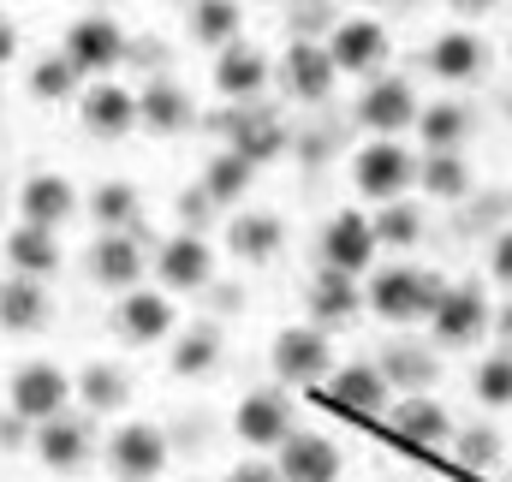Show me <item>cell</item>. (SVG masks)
<instances>
[{
  "instance_id": "6da1fadb",
  "label": "cell",
  "mask_w": 512,
  "mask_h": 482,
  "mask_svg": "<svg viewBox=\"0 0 512 482\" xmlns=\"http://www.w3.org/2000/svg\"><path fill=\"white\" fill-rule=\"evenodd\" d=\"M441 292H447V280L435 268H423V262H405V256L364 274V310L376 322H387V328H399V334L405 328H429Z\"/></svg>"
},
{
  "instance_id": "7a4b0ae2",
  "label": "cell",
  "mask_w": 512,
  "mask_h": 482,
  "mask_svg": "<svg viewBox=\"0 0 512 482\" xmlns=\"http://www.w3.org/2000/svg\"><path fill=\"white\" fill-rule=\"evenodd\" d=\"M489 328H495V304H489V292H483L477 280H453V286L441 292L435 316H429V340H435L441 358H447V352H471V346H483Z\"/></svg>"
},
{
  "instance_id": "3957f363",
  "label": "cell",
  "mask_w": 512,
  "mask_h": 482,
  "mask_svg": "<svg viewBox=\"0 0 512 482\" xmlns=\"http://www.w3.org/2000/svg\"><path fill=\"white\" fill-rule=\"evenodd\" d=\"M352 191L370 203H393L417 191V149L405 137H370L352 155Z\"/></svg>"
},
{
  "instance_id": "277c9868",
  "label": "cell",
  "mask_w": 512,
  "mask_h": 482,
  "mask_svg": "<svg viewBox=\"0 0 512 482\" xmlns=\"http://www.w3.org/2000/svg\"><path fill=\"white\" fill-rule=\"evenodd\" d=\"M334 340H328V328H316V322H292V328H280L274 334V346H268V369H274V381L280 387H304V393H316L328 375H334Z\"/></svg>"
},
{
  "instance_id": "5b68a950",
  "label": "cell",
  "mask_w": 512,
  "mask_h": 482,
  "mask_svg": "<svg viewBox=\"0 0 512 482\" xmlns=\"http://www.w3.org/2000/svg\"><path fill=\"white\" fill-rule=\"evenodd\" d=\"M316 399L352 423H382L387 405H393V387H387L382 363L376 358H352V363H334V375L316 387Z\"/></svg>"
},
{
  "instance_id": "8992f818",
  "label": "cell",
  "mask_w": 512,
  "mask_h": 482,
  "mask_svg": "<svg viewBox=\"0 0 512 482\" xmlns=\"http://www.w3.org/2000/svg\"><path fill=\"white\" fill-rule=\"evenodd\" d=\"M167 459H173V447H167L161 423H143V417L114 423V435L102 441V465L114 482H161Z\"/></svg>"
},
{
  "instance_id": "52a82bcc",
  "label": "cell",
  "mask_w": 512,
  "mask_h": 482,
  "mask_svg": "<svg viewBox=\"0 0 512 482\" xmlns=\"http://www.w3.org/2000/svg\"><path fill=\"white\" fill-rule=\"evenodd\" d=\"M382 429H387V441L405 447V453H441V447L453 441L459 417H453L435 393H393Z\"/></svg>"
},
{
  "instance_id": "ba28073f",
  "label": "cell",
  "mask_w": 512,
  "mask_h": 482,
  "mask_svg": "<svg viewBox=\"0 0 512 482\" xmlns=\"http://www.w3.org/2000/svg\"><path fill=\"white\" fill-rule=\"evenodd\" d=\"M108 328H114V340L131 346V352H155V346H167V340L179 334V304H173L167 292L131 286V292H120Z\"/></svg>"
},
{
  "instance_id": "9c48e42d",
  "label": "cell",
  "mask_w": 512,
  "mask_h": 482,
  "mask_svg": "<svg viewBox=\"0 0 512 482\" xmlns=\"http://www.w3.org/2000/svg\"><path fill=\"white\" fill-rule=\"evenodd\" d=\"M328 60H334V72L340 78H382L387 60H393V36H387L382 18H334V30H328Z\"/></svg>"
},
{
  "instance_id": "30bf717a",
  "label": "cell",
  "mask_w": 512,
  "mask_h": 482,
  "mask_svg": "<svg viewBox=\"0 0 512 482\" xmlns=\"http://www.w3.org/2000/svg\"><path fill=\"white\" fill-rule=\"evenodd\" d=\"M72 405V369L54 358H30L6 375V411H18L24 423H48Z\"/></svg>"
},
{
  "instance_id": "8fae6325",
  "label": "cell",
  "mask_w": 512,
  "mask_h": 482,
  "mask_svg": "<svg viewBox=\"0 0 512 482\" xmlns=\"http://www.w3.org/2000/svg\"><path fill=\"white\" fill-rule=\"evenodd\" d=\"M60 54H66L84 78H114L120 60L131 54V36H126V24H120L114 12H84V18L66 30Z\"/></svg>"
},
{
  "instance_id": "7c38bea8",
  "label": "cell",
  "mask_w": 512,
  "mask_h": 482,
  "mask_svg": "<svg viewBox=\"0 0 512 482\" xmlns=\"http://www.w3.org/2000/svg\"><path fill=\"white\" fill-rule=\"evenodd\" d=\"M316 256H322V268H340V274H370L376 268V256H382V244H376V227H370V209H334L328 221H322V233H316Z\"/></svg>"
},
{
  "instance_id": "4fadbf2b",
  "label": "cell",
  "mask_w": 512,
  "mask_h": 482,
  "mask_svg": "<svg viewBox=\"0 0 512 482\" xmlns=\"http://www.w3.org/2000/svg\"><path fill=\"white\" fill-rule=\"evenodd\" d=\"M489 60H495V48H489V36H477L471 24L435 30V36L423 42V72H429L435 84H447V90L477 84V78L489 72Z\"/></svg>"
},
{
  "instance_id": "5bb4252c",
  "label": "cell",
  "mask_w": 512,
  "mask_h": 482,
  "mask_svg": "<svg viewBox=\"0 0 512 482\" xmlns=\"http://www.w3.org/2000/svg\"><path fill=\"white\" fill-rule=\"evenodd\" d=\"M274 78H280V90H286L298 108H322V102H334V84H340V72H334L328 48H322L316 36H292L286 54H280V66H274Z\"/></svg>"
},
{
  "instance_id": "9a60e30c",
  "label": "cell",
  "mask_w": 512,
  "mask_h": 482,
  "mask_svg": "<svg viewBox=\"0 0 512 482\" xmlns=\"http://www.w3.org/2000/svg\"><path fill=\"white\" fill-rule=\"evenodd\" d=\"M417 108H423L417 84H411V78H399V72H382V78H370V84H364V96H358L352 120L364 125L370 137H405V131L417 125Z\"/></svg>"
},
{
  "instance_id": "2e32d148",
  "label": "cell",
  "mask_w": 512,
  "mask_h": 482,
  "mask_svg": "<svg viewBox=\"0 0 512 482\" xmlns=\"http://www.w3.org/2000/svg\"><path fill=\"white\" fill-rule=\"evenodd\" d=\"M298 429V411L280 387H251L239 405H233V435L251 447V453H280V441Z\"/></svg>"
},
{
  "instance_id": "e0dca14e",
  "label": "cell",
  "mask_w": 512,
  "mask_h": 482,
  "mask_svg": "<svg viewBox=\"0 0 512 482\" xmlns=\"http://www.w3.org/2000/svg\"><path fill=\"white\" fill-rule=\"evenodd\" d=\"M30 453H36L54 477H72V471H84V465L96 459V429H90V417L60 411V417H48V423L30 429Z\"/></svg>"
},
{
  "instance_id": "ac0fdd59",
  "label": "cell",
  "mask_w": 512,
  "mask_h": 482,
  "mask_svg": "<svg viewBox=\"0 0 512 482\" xmlns=\"http://www.w3.org/2000/svg\"><path fill=\"white\" fill-rule=\"evenodd\" d=\"M149 268L161 274L167 292H203V286L215 280V244H209V233L179 227V233L161 239V250L149 256Z\"/></svg>"
},
{
  "instance_id": "d6986e66",
  "label": "cell",
  "mask_w": 512,
  "mask_h": 482,
  "mask_svg": "<svg viewBox=\"0 0 512 482\" xmlns=\"http://www.w3.org/2000/svg\"><path fill=\"white\" fill-rule=\"evenodd\" d=\"M274 471H280V482H340L346 477V453L322 429H292L280 441V453H274Z\"/></svg>"
},
{
  "instance_id": "ffe728a7",
  "label": "cell",
  "mask_w": 512,
  "mask_h": 482,
  "mask_svg": "<svg viewBox=\"0 0 512 482\" xmlns=\"http://www.w3.org/2000/svg\"><path fill=\"white\" fill-rule=\"evenodd\" d=\"M78 215H84V191H78L66 173H30V179L18 185V221L60 233V227H72Z\"/></svg>"
},
{
  "instance_id": "44dd1931",
  "label": "cell",
  "mask_w": 512,
  "mask_h": 482,
  "mask_svg": "<svg viewBox=\"0 0 512 482\" xmlns=\"http://www.w3.org/2000/svg\"><path fill=\"white\" fill-rule=\"evenodd\" d=\"M209 84H215V96H221V102H239V108H245V102H256V96L274 84V60H268L256 42L239 36V42H227V48L215 54Z\"/></svg>"
},
{
  "instance_id": "7402d4cb",
  "label": "cell",
  "mask_w": 512,
  "mask_h": 482,
  "mask_svg": "<svg viewBox=\"0 0 512 482\" xmlns=\"http://www.w3.org/2000/svg\"><path fill=\"white\" fill-rule=\"evenodd\" d=\"M78 120L90 137L114 143V137H131L137 131V90L120 84V78H90L84 96H78Z\"/></svg>"
},
{
  "instance_id": "603a6c76",
  "label": "cell",
  "mask_w": 512,
  "mask_h": 482,
  "mask_svg": "<svg viewBox=\"0 0 512 482\" xmlns=\"http://www.w3.org/2000/svg\"><path fill=\"white\" fill-rule=\"evenodd\" d=\"M221 244H227L233 262H245V268H268V262H280V250H286V221H280L274 209H233Z\"/></svg>"
},
{
  "instance_id": "cb8c5ba5",
  "label": "cell",
  "mask_w": 512,
  "mask_h": 482,
  "mask_svg": "<svg viewBox=\"0 0 512 482\" xmlns=\"http://www.w3.org/2000/svg\"><path fill=\"white\" fill-rule=\"evenodd\" d=\"M84 268H90V280H96L102 292H131V286H143V274H149V250H143L137 233H96Z\"/></svg>"
},
{
  "instance_id": "d4e9b609",
  "label": "cell",
  "mask_w": 512,
  "mask_h": 482,
  "mask_svg": "<svg viewBox=\"0 0 512 482\" xmlns=\"http://www.w3.org/2000/svg\"><path fill=\"white\" fill-rule=\"evenodd\" d=\"M304 316L316 328H346L364 316V280L358 274H340V268H316L310 286H304Z\"/></svg>"
},
{
  "instance_id": "484cf974",
  "label": "cell",
  "mask_w": 512,
  "mask_h": 482,
  "mask_svg": "<svg viewBox=\"0 0 512 482\" xmlns=\"http://www.w3.org/2000/svg\"><path fill=\"white\" fill-rule=\"evenodd\" d=\"M54 322V292L48 280H30V274H0V334L12 340H30Z\"/></svg>"
},
{
  "instance_id": "4316f807",
  "label": "cell",
  "mask_w": 512,
  "mask_h": 482,
  "mask_svg": "<svg viewBox=\"0 0 512 482\" xmlns=\"http://www.w3.org/2000/svg\"><path fill=\"white\" fill-rule=\"evenodd\" d=\"M137 125L155 131V137H185V131L197 125V102H191V90L173 84V78H149V84L137 90Z\"/></svg>"
},
{
  "instance_id": "83f0119b",
  "label": "cell",
  "mask_w": 512,
  "mask_h": 482,
  "mask_svg": "<svg viewBox=\"0 0 512 482\" xmlns=\"http://www.w3.org/2000/svg\"><path fill=\"white\" fill-rule=\"evenodd\" d=\"M227 149H233V155H245L251 167H268V161H280V155L292 149V131H286L280 114H268V108L245 102V108H239V120H233V131H227Z\"/></svg>"
},
{
  "instance_id": "f1b7e54d",
  "label": "cell",
  "mask_w": 512,
  "mask_h": 482,
  "mask_svg": "<svg viewBox=\"0 0 512 482\" xmlns=\"http://www.w3.org/2000/svg\"><path fill=\"white\" fill-rule=\"evenodd\" d=\"M376 363H382V375H387L393 393H429V387L441 381V352H435V340H387L382 352H376Z\"/></svg>"
},
{
  "instance_id": "f546056e",
  "label": "cell",
  "mask_w": 512,
  "mask_h": 482,
  "mask_svg": "<svg viewBox=\"0 0 512 482\" xmlns=\"http://www.w3.org/2000/svg\"><path fill=\"white\" fill-rule=\"evenodd\" d=\"M72 399L84 405V417H120L131 405V375L120 363L96 358L84 369H72Z\"/></svg>"
},
{
  "instance_id": "4dcf8cb0",
  "label": "cell",
  "mask_w": 512,
  "mask_h": 482,
  "mask_svg": "<svg viewBox=\"0 0 512 482\" xmlns=\"http://www.w3.org/2000/svg\"><path fill=\"white\" fill-rule=\"evenodd\" d=\"M221 358H227V334H221L215 322H191V328H179V334L167 340V369H173V375H185V381L215 375Z\"/></svg>"
},
{
  "instance_id": "1f68e13d",
  "label": "cell",
  "mask_w": 512,
  "mask_h": 482,
  "mask_svg": "<svg viewBox=\"0 0 512 482\" xmlns=\"http://www.w3.org/2000/svg\"><path fill=\"white\" fill-rule=\"evenodd\" d=\"M471 161L465 149H417V191L429 203H465L471 197Z\"/></svg>"
},
{
  "instance_id": "d6a6232c",
  "label": "cell",
  "mask_w": 512,
  "mask_h": 482,
  "mask_svg": "<svg viewBox=\"0 0 512 482\" xmlns=\"http://www.w3.org/2000/svg\"><path fill=\"white\" fill-rule=\"evenodd\" d=\"M0 256H6V274H30V280H48L54 268H60V233H48V227H30V221H18L6 239H0Z\"/></svg>"
},
{
  "instance_id": "836d02e7",
  "label": "cell",
  "mask_w": 512,
  "mask_h": 482,
  "mask_svg": "<svg viewBox=\"0 0 512 482\" xmlns=\"http://www.w3.org/2000/svg\"><path fill=\"white\" fill-rule=\"evenodd\" d=\"M417 143L423 149H465L471 143V131H477V114H471V102H459V96H441V102H423L417 108Z\"/></svg>"
},
{
  "instance_id": "e575fe53",
  "label": "cell",
  "mask_w": 512,
  "mask_h": 482,
  "mask_svg": "<svg viewBox=\"0 0 512 482\" xmlns=\"http://www.w3.org/2000/svg\"><path fill=\"white\" fill-rule=\"evenodd\" d=\"M84 215L96 221V233H137L143 227V191L131 179H102L84 197Z\"/></svg>"
},
{
  "instance_id": "d590c367",
  "label": "cell",
  "mask_w": 512,
  "mask_h": 482,
  "mask_svg": "<svg viewBox=\"0 0 512 482\" xmlns=\"http://www.w3.org/2000/svg\"><path fill=\"white\" fill-rule=\"evenodd\" d=\"M185 36L209 54H221L227 42L245 36V6L239 0H191L185 6Z\"/></svg>"
},
{
  "instance_id": "8d00e7d4",
  "label": "cell",
  "mask_w": 512,
  "mask_h": 482,
  "mask_svg": "<svg viewBox=\"0 0 512 482\" xmlns=\"http://www.w3.org/2000/svg\"><path fill=\"white\" fill-rule=\"evenodd\" d=\"M24 84H30V102H42V108H66V102L78 108V96H84V84H90V78H84V72L54 48V54H42V60L30 66V78H24Z\"/></svg>"
},
{
  "instance_id": "74e56055",
  "label": "cell",
  "mask_w": 512,
  "mask_h": 482,
  "mask_svg": "<svg viewBox=\"0 0 512 482\" xmlns=\"http://www.w3.org/2000/svg\"><path fill=\"white\" fill-rule=\"evenodd\" d=\"M251 179H256V167L245 161V155H233V149H215L209 161H203V191H209V203L215 209H239L245 197H251Z\"/></svg>"
},
{
  "instance_id": "f35d334b",
  "label": "cell",
  "mask_w": 512,
  "mask_h": 482,
  "mask_svg": "<svg viewBox=\"0 0 512 482\" xmlns=\"http://www.w3.org/2000/svg\"><path fill=\"white\" fill-rule=\"evenodd\" d=\"M370 227H376V244H382V250H411V244H423V233H429V221H423V203H417V197L376 203V209H370Z\"/></svg>"
},
{
  "instance_id": "ab89813d",
  "label": "cell",
  "mask_w": 512,
  "mask_h": 482,
  "mask_svg": "<svg viewBox=\"0 0 512 482\" xmlns=\"http://www.w3.org/2000/svg\"><path fill=\"white\" fill-rule=\"evenodd\" d=\"M447 447H453V459H459L465 471H477V477H489V471L507 465V435H501L495 423H459Z\"/></svg>"
},
{
  "instance_id": "60d3db41",
  "label": "cell",
  "mask_w": 512,
  "mask_h": 482,
  "mask_svg": "<svg viewBox=\"0 0 512 482\" xmlns=\"http://www.w3.org/2000/svg\"><path fill=\"white\" fill-rule=\"evenodd\" d=\"M471 399L483 411H512V346H495L471 369Z\"/></svg>"
},
{
  "instance_id": "b9f144b4",
  "label": "cell",
  "mask_w": 512,
  "mask_h": 482,
  "mask_svg": "<svg viewBox=\"0 0 512 482\" xmlns=\"http://www.w3.org/2000/svg\"><path fill=\"white\" fill-rule=\"evenodd\" d=\"M483 262H489V274H495V286H507L512 292V227H501L489 250H483Z\"/></svg>"
},
{
  "instance_id": "7bdbcfd3",
  "label": "cell",
  "mask_w": 512,
  "mask_h": 482,
  "mask_svg": "<svg viewBox=\"0 0 512 482\" xmlns=\"http://www.w3.org/2000/svg\"><path fill=\"white\" fill-rule=\"evenodd\" d=\"M227 482H280V471H274L268 453H251V459H239V465L227 471Z\"/></svg>"
},
{
  "instance_id": "ee69618b",
  "label": "cell",
  "mask_w": 512,
  "mask_h": 482,
  "mask_svg": "<svg viewBox=\"0 0 512 482\" xmlns=\"http://www.w3.org/2000/svg\"><path fill=\"white\" fill-rule=\"evenodd\" d=\"M12 60H18V24H12V18L0 12V72H6Z\"/></svg>"
},
{
  "instance_id": "f6af8a7d",
  "label": "cell",
  "mask_w": 512,
  "mask_h": 482,
  "mask_svg": "<svg viewBox=\"0 0 512 482\" xmlns=\"http://www.w3.org/2000/svg\"><path fill=\"white\" fill-rule=\"evenodd\" d=\"M447 6H453L459 18H489V12H495L501 0H447Z\"/></svg>"
},
{
  "instance_id": "bcb514c9",
  "label": "cell",
  "mask_w": 512,
  "mask_h": 482,
  "mask_svg": "<svg viewBox=\"0 0 512 482\" xmlns=\"http://www.w3.org/2000/svg\"><path fill=\"white\" fill-rule=\"evenodd\" d=\"M387 6H393V12H417L423 0H387Z\"/></svg>"
},
{
  "instance_id": "7dc6e473",
  "label": "cell",
  "mask_w": 512,
  "mask_h": 482,
  "mask_svg": "<svg viewBox=\"0 0 512 482\" xmlns=\"http://www.w3.org/2000/svg\"><path fill=\"white\" fill-rule=\"evenodd\" d=\"M262 6H280V0H262Z\"/></svg>"
},
{
  "instance_id": "c3c4849f",
  "label": "cell",
  "mask_w": 512,
  "mask_h": 482,
  "mask_svg": "<svg viewBox=\"0 0 512 482\" xmlns=\"http://www.w3.org/2000/svg\"><path fill=\"white\" fill-rule=\"evenodd\" d=\"M382 482H393V477H382Z\"/></svg>"
}]
</instances>
